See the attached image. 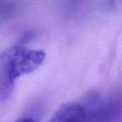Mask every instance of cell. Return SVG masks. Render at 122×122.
I'll list each match as a JSON object with an SVG mask.
<instances>
[{
	"instance_id": "obj_1",
	"label": "cell",
	"mask_w": 122,
	"mask_h": 122,
	"mask_svg": "<svg viewBox=\"0 0 122 122\" xmlns=\"http://www.w3.org/2000/svg\"><path fill=\"white\" fill-rule=\"evenodd\" d=\"M45 53L23 46H13L0 56V103L4 105L14 92L16 80L34 73L44 63Z\"/></svg>"
},
{
	"instance_id": "obj_2",
	"label": "cell",
	"mask_w": 122,
	"mask_h": 122,
	"mask_svg": "<svg viewBox=\"0 0 122 122\" xmlns=\"http://www.w3.org/2000/svg\"><path fill=\"white\" fill-rule=\"evenodd\" d=\"M86 110L78 103H65L59 107L47 122H85Z\"/></svg>"
},
{
	"instance_id": "obj_3",
	"label": "cell",
	"mask_w": 122,
	"mask_h": 122,
	"mask_svg": "<svg viewBox=\"0 0 122 122\" xmlns=\"http://www.w3.org/2000/svg\"><path fill=\"white\" fill-rule=\"evenodd\" d=\"M14 122H38V121L34 118H33V117L25 116V117H21V118L18 119V120H16Z\"/></svg>"
}]
</instances>
